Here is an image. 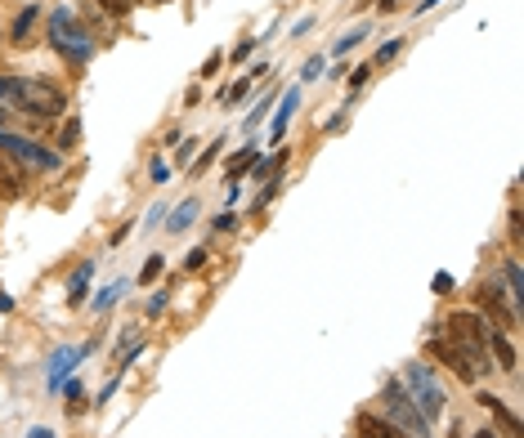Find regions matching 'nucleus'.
I'll return each mask as SVG.
<instances>
[{
    "instance_id": "obj_14",
    "label": "nucleus",
    "mask_w": 524,
    "mask_h": 438,
    "mask_svg": "<svg viewBox=\"0 0 524 438\" xmlns=\"http://www.w3.org/2000/svg\"><path fill=\"white\" fill-rule=\"evenodd\" d=\"M193 219H198V202L188 197V202H179V206H175V215H170V233H184Z\"/></svg>"
},
{
    "instance_id": "obj_17",
    "label": "nucleus",
    "mask_w": 524,
    "mask_h": 438,
    "mask_svg": "<svg viewBox=\"0 0 524 438\" xmlns=\"http://www.w3.org/2000/svg\"><path fill=\"white\" fill-rule=\"evenodd\" d=\"M86 278H90V264H81L77 278H72V305H81V296H86Z\"/></svg>"
},
{
    "instance_id": "obj_16",
    "label": "nucleus",
    "mask_w": 524,
    "mask_h": 438,
    "mask_svg": "<svg viewBox=\"0 0 524 438\" xmlns=\"http://www.w3.org/2000/svg\"><path fill=\"white\" fill-rule=\"evenodd\" d=\"M247 166H256V152H252V148H247V152H238V157L229 161V179H238Z\"/></svg>"
},
{
    "instance_id": "obj_6",
    "label": "nucleus",
    "mask_w": 524,
    "mask_h": 438,
    "mask_svg": "<svg viewBox=\"0 0 524 438\" xmlns=\"http://www.w3.org/2000/svg\"><path fill=\"white\" fill-rule=\"evenodd\" d=\"M0 152H9L18 166H36V170H54V166H59L54 152H41L36 143H27V139H18V134H9V130H0Z\"/></svg>"
},
{
    "instance_id": "obj_18",
    "label": "nucleus",
    "mask_w": 524,
    "mask_h": 438,
    "mask_svg": "<svg viewBox=\"0 0 524 438\" xmlns=\"http://www.w3.org/2000/svg\"><path fill=\"white\" fill-rule=\"evenodd\" d=\"M507 282H511V300H520V296H524V282H520V264H516V260L507 264Z\"/></svg>"
},
{
    "instance_id": "obj_19",
    "label": "nucleus",
    "mask_w": 524,
    "mask_h": 438,
    "mask_svg": "<svg viewBox=\"0 0 524 438\" xmlns=\"http://www.w3.org/2000/svg\"><path fill=\"white\" fill-rule=\"evenodd\" d=\"M363 32H368V27H354V32H345V36L336 41V54H345L350 45H359V36H363Z\"/></svg>"
},
{
    "instance_id": "obj_9",
    "label": "nucleus",
    "mask_w": 524,
    "mask_h": 438,
    "mask_svg": "<svg viewBox=\"0 0 524 438\" xmlns=\"http://www.w3.org/2000/svg\"><path fill=\"white\" fill-rule=\"evenodd\" d=\"M354 434L359 438H408L403 430H394L386 416H372V412H359L354 416Z\"/></svg>"
},
{
    "instance_id": "obj_22",
    "label": "nucleus",
    "mask_w": 524,
    "mask_h": 438,
    "mask_svg": "<svg viewBox=\"0 0 524 438\" xmlns=\"http://www.w3.org/2000/svg\"><path fill=\"white\" fill-rule=\"evenodd\" d=\"M318 72H323V59H309V63H305V81H314Z\"/></svg>"
},
{
    "instance_id": "obj_8",
    "label": "nucleus",
    "mask_w": 524,
    "mask_h": 438,
    "mask_svg": "<svg viewBox=\"0 0 524 438\" xmlns=\"http://www.w3.org/2000/svg\"><path fill=\"white\" fill-rule=\"evenodd\" d=\"M475 305L493 318V327L511 331L516 323H520V309H516V305H507V296H502L498 287H480V291H475Z\"/></svg>"
},
{
    "instance_id": "obj_11",
    "label": "nucleus",
    "mask_w": 524,
    "mask_h": 438,
    "mask_svg": "<svg viewBox=\"0 0 524 438\" xmlns=\"http://www.w3.org/2000/svg\"><path fill=\"white\" fill-rule=\"evenodd\" d=\"M36 18H41V9H36V5H27V9L18 14V23H14V32H9V36H14V45H27V36H32Z\"/></svg>"
},
{
    "instance_id": "obj_15",
    "label": "nucleus",
    "mask_w": 524,
    "mask_h": 438,
    "mask_svg": "<svg viewBox=\"0 0 524 438\" xmlns=\"http://www.w3.org/2000/svg\"><path fill=\"white\" fill-rule=\"evenodd\" d=\"M161 269H166V260H161V255H152V260L143 264V273H139V287H152V282L161 278Z\"/></svg>"
},
{
    "instance_id": "obj_5",
    "label": "nucleus",
    "mask_w": 524,
    "mask_h": 438,
    "mask_svg": "<svg viewBox=\"0 0 524 438\" xmlns=\"http://www.w3.org/2000/svg\"><path fill=\"white\" fill-rule=\"evenodd\" d=\"M50 41H54V50L68 54L72 63H86V59H90V36H86V27H81L72 14H63V9L50 18Z\"/></svg>"
},
{
    "instance_id": "obj_1",
    "label": "nucleus",
    "mask_w": 524,
    "mask_h": 438,
    "mask_svg": "<svg viewBox=\"0 0 524 438\" xmlns=\"http://www.w3.org/2000/svg\"><path fill=\"white\" fill-rule=\"evenodd\" d=\"M0 99L14 104L18 112L32 116H63L68 112V95L50 81V77H0Z\"/></svg>"
},
{
    "instance_id": "obj_10",
    "label": "nucleus",
    "mask_w": 524,
    "mask_h": 438,
    "mask_svg": "<svg viewBox=\"0 0 524 438\" xmlns=\"http://www.w3.org/2000/svg\"><path fill=\"white\" fill-rule=\"evenodd\" d=\"M23 184H27V179H23L18 161H14L9 152H0V197H9V202H14V197L23 193Z\"/></svg>"
},
{
    "instance_id": "obj_13",
    "label": "nucleus",
    "mask_w": 524,
    "mask_h": 438,
    "mask_svg": "<svg viewBox=\"0 0 524 438\" xmlns=\"http://www.w3.org/2000/svg\"><path fill=\"white\" fill-rule=\"evenodd\" d=\"M480 403H484V407H489V412H493L502 425H507V434H520V421H516V416H511V412H507V407H502L493 394H480Z\"/></svg>"
},
{
    "instance_id": "obj_4",
    "label": "nucleus",
    "mask_w": 524,
    "mask_h": 438,
    "mask_svg": "<svg viewBox=\"0 0 524 438\" xmlns=\"http://www.w3.org/2000/svg\"><path fill=\"white\" fill-rule=\"evenodd\" d=\"M403 385H408L403 394L417 403V412H421L426 421H435V416L444 412V389L435 385V376H430V367H426V362H412V367L403 371Z\"/></svg>"
},
{
    "instance_id": "obj_23",
    "label": "nucleus",
    "mask_w": 524,
    "mask_h": 438,
    "mask_svg": "<svg viewBox=\"0 0 524 438\" xmlns=\"http://www.w3.org/2000/svg\"><path fill=\"white\" fill-rule=\"evenodd\" d=\"M368 77H372V68H354V77H350V86H363Z\"/></svg>"
},
{
    "instance_id": "obj_2",
    "label": "nucleus",
    "mask_w": 524,
    "mask_h": 438,
    "mask_svg": "<svg viewBox=\"0 0 524 438\" xmlns=\"http://www.w3.org/2000/svg\"><path fill=\"white\" fill-rule=\"evenodd\" d=\"M444 335H448V340L466 353V358H471V367H475V371H484V367H489V362H484V358H489V331H484V323H480L475 314H453V318L444 323Z\"/></svg>"
},
{
    "instance_id": "obj_20",
    "label": "nucleus",
    "mask_w": 524,
    "mask_h": 438,
    "mask_svg": "<svg viewBox=\"0 0 524 438\" xmlns=\"http://www.w3.org/2000/svg\"><path fill=\"white\" fill-rule=\"evenodd\" d=\"M296 108V95H287V104H282V112H278V121H273V139L282 134V125H287V112Z\"/></svg>"
},
{
    "instance_id": "obj_3",
    "label": "nucleus",
    "mask_w": 524,
    "mask_h": 438,
    "mask_svg": "<svg viewBox=\"0 0 524 438\" xmlns=\"http://www.w3.org/2000/svg\"><path fill=\"white\" fill-rule=\"evenodd\" d=\"M382 403H386V421H391L394 430H403L408 438H430V421L417 412V403L403 394V385H399V380H386Z\"/></svg>"
},
{
    "instance_id": "obj_7",
    "label": "nucleus",
    "mask_w": 524,
    "mask_h": 438,
    "mask_svg": "<svg viewBox=\"0 0 524 438\" xmlns=\"http://www.w3.org/2000/svg\"><path fill=\"white\" fill-rule=\"evenodd\" d=\"M430 358H439V362H444L457 380H480V371L471 367V358H466V353H462L448 335H430Z\"/></svg>"
},
{
    "instance_id": "obj_12",
    "label": "nucleus",
    "mask_w": 524,
    "mask_h": 438,
    "mask_svg": "<svg viewBox=\"0 0 524 438\" xmlns=\"http://www.w3.org/2000/svg\"><path fill=\"white\" fill-rule=\"evenodd\" d=\"M489 344H493V353H498V367H502V371H516V349H511V340H507V335H489Z\"/></svg>"
},
{
    "instance_id": "obj_24",
    "label": "nucleus",
    "mask_w": 524,
    "mask_h": 438,
    "mask_svg": "<svg viewBox=\"0 0 524 438\" xmlns=\"http://www.w3.org/2000/svg\"><path fill=\"white\" fill-rule=\"evenodd\" d=\"M475 438H493V430H475Z\"/></svg>"
},
{
    "instance_id": "obj_21",
    "label": "nucleus",
    "mask_w": 524,
    "mask_h": 438,
    "mask_svg": "<svg viewBox=\"0 0 524 438\" xmlns=\"http://www.w3.org/2000/svg\"><path fill=\"white\" fill-rule=\"evenodd\" d=\"M99 5H104L108 14H131V5H134V0H99Z\"/></svg>"
}]
</instances>
